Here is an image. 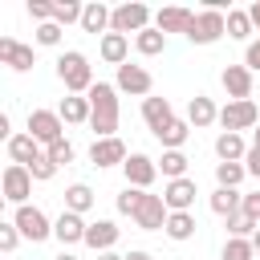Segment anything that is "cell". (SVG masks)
Returning <instances> with one entry per match:
<instances>
[{
	"mask_svg": "<svg viewBox=\"0 0 260 260\" xmlns=\"http://www.w3.org/2000/svg\"><path fill=\"white\" fill-rule=\"evenodd\" d=\"M223 228H228V240H252L260 223H256L252 215H244V211H236L232 219H223Z\"/></svg>",
	"mask_w": 260,
	"mask_h": 260,
	"instance_id": "cell-34",
	"label": "cell"
},
{
	"mask_svg": "<svg viewBox=\"0 0 260 260\" xmlns=\"http://www.w3.org/2000/svg\"><path fill=\"white\" fill-rule=\"evenodd\" d=\"M240 211H244V215H252V219L260 223V191H256V195H244V203H240Z\"/></svg>",
	"mask_w": 260,
	"mask_h": 260,
	"instance_id": "cell-44",
	"label": "cell"
},
{
	"mask_svg": "<svg viewBox=\"0 0 260 260\" xmlns=\"http://www.w3.org/2000/svg\"><path fill=\"white\" fill-rule=\"evenodd\" d=\"M122 171H126V187H138V191H146V187L158 179V162H154L150 154H138V150L122 162Z\"/></svg>",
	"mask_w": 260,
	"mask_h": 260,
	"instance_id": "cell-12",
	"label": "cell"
},
{
	"mask_svg": "<svg viewBox=\"0 0 260 260\" xmlns=\"http://www.w3.org/2000/svg\"><path fill=\"white\" fill-rule=\"evenodd\" d=\"M252 146H260V126H256V130H252Z\"/></svg>",
	"mask_w": 260,
	"mask_h": 260,
	"instance_id": "cell-52",
	"label": "cell"
},
{
	"mask_svg": "<svg viewBox=\"0 0 260 260\" xmlns=\"http://www.w3.org/2000/svg\"><path fill=\"white\" fill-rule=\"evenodd\" d=\"M142 195H146V191H138V187H122V191H118V199H114V207H118L122 215H130V219H134V211L142 207Z\"/></svg>",
	"mask_w": 260,
	"mask_h": 260,
	"instance_id": "cell-36",
	"label": "cell"
},
{
	"mask_svg": "<svg viewBox=\"0 0 260 260\" xmlns=\"http://www.w3.org/2000/svg\"><path fill=\"white\" fill-rule=\"evenodd\" d=\"M219 126H223L228 134L256 130V126H260V110H256V102H228V106L219 110Z\"/></svg>",
	"mask_w": 260,
	"mask_h": 260,
	"instance_id": "cell-5",
	"label": "cell"
},
{
	"mask_svg": "<svg viewBox=\"0 0 260 260\" xmlns=\"http://www.w3.org/2000/svg\"><path fill=\"white\" fill-rule=\"evenodd\" d=\"M28 134H32L41 146H53V142L65 138V122H61L57 110H32V114H28Z\"/></svg>",
	"mask_w": 260,
	"mask_h": 260,
	"instance_id": "cell-8",
	"label": "cell"
},
{
	"mask_svg": "<svg viewBox=\"0 0 260 260\" xmlns=\"http://www.w3.org/2000/svg\"><path fill=\"white\" fill-rule=\"evenodd\" d=\"M32 175H28V167H16V162H8L4 167V175H0V187H4V199L12 203V207H24L28 203V195H32Z\"/></svg>",
	"mask_w": 260,
	"mask_h": 260,
	"instance_id": "cell-6",
	"label": "cell"
},
{
	"mask_svg": "<svg viewBox=\"0 0 260 260\" xmlns=\"http://www.w3.org/2000/svg\"><path fill=\"white\" fill-rule=\"evenodd\" d=\"M53 260H77V256H73V252H65V248H61V252H57V256H53Z\"/></svg>",
	"mask_w": 260,
	"mask_h": 260,
	"instance_id": "cell-50",
	"label": "cell"
},
{
	"mask_svg": "<svg viewBox=\"0 0 260 260\" xmlns=\"http://www.w3.org/2000/svg\"><path fill=\"white\" fill-rule=\"evenodd\" d=\"M142 122L150 126V134H158V130H167L171 122H175V110H171V102L167 98H142Z\"/></svg>",
	"mask_w": 260,
	"mask_h": 260,
	"instance_id": "cell-18",
	"label": "cell"
},
{
	"mask_svg": "<svg viewBox=\"0 0 260 260\" xmlns=\"http://www.w3.org/2000/svg\"><path fill=\"white\" fill-rule=\"evenodd\" d=\"M57 77H61L65 93H81V98L98 85V81H93V65H89V57L77 53V49H65V53L57 57Z\"/></svg>",
	"mask_w": 260,
	"mask_h": 260,
	"instance_id": "cell-2",
	"label": "cell"
},
{
	"mask_svg": "<svg viewBox=\"0 0 260 260\" xmlns=\"http://www.w3.org/2000/svg\"><path fill=\"white\" fill-rule=\"evenodd\" d=\"M126 158H130V150H126L122 138H93V146H89V162H93L98 171H106V167H122Z\"/></svg>",
	"mask_w": 260,
	"mask_h": 260,
	"instance_id": "cell-11",
	"label": "cell"
},
{
	"mask_svg": "<svg viewBox=\"0 0 260 260\" xmlns=\"http://www.w3.org/2000/svg\"><path fill=\"white\" fill-rule=\"evenodd\" d=\"M134 49H138L142 57H158V53L167 49V32H158V28L150 24V28H142V32L134 37Z\"/></svg>",
	"mask_w": 260,
	"mask_h": 260,
	"instance_id": "cell-31",
	"label": "cell"
},
{
	"mask_svg": "<svg viewBox=\"0 0 260 260\" xmlns=\"http://www.w3.org/2000/svg\"><path fill=\"white\" fill-rule=\"evenodd\" d=\"M244 175H248V167H244V162H215V183H219V187H232V191H240Z\"/></svg>",
	"mask_w": 260,
	"mask_h": 260,
	"instance_id": "cell-33",
	"label": "cell"
},
{
	"mask_svg": "<svg viewBox=\"0 0 260 260\" xmlns=\"http://www.w3.org/2000/svg\"><path fill=\"white\" fill-rule=\"evenodd\" d=\"M0 61L8 65V69H16V73H28L37 61H32V45H20V41H12V37H0Z\"/></svg>",
	"mask_w": 260,
	"mask_h": 260,
	"instance_id": "cell-17",
	"label": "cell"
},
{
	"mask_svg": "<svg viewBox=\"0 0 260 260\" xmlns=\"http://www.w3.org/2000/svg\"><path fill=\"white\" fill-rule=\"evenodd\" d=\"M244 167H248V175H256V179H260V146H248V154H244Z\"/></svg>",
	"mask_w": 260,
	"mask_h": 260,
	"instance_id": "cell-45",
	"label": "cell"
},
{
	"mask_svg": "<svg viewBox=\"0 0 260 260\" xmlns=\"http://www.w3.org/2000/svg\"><path fill=\"white\" fill-rule=\"evenodd\" d=\"M41 154H45V146H41V142H37V138H32L28 130H24V134H12V138H8V158H12L16 167H32V162H37Z\"/></svg>",
	"mask_w": 260,
	"mask_h": 260,
	"instance_id": "cell-19",
	"label": "cell"
},
{
	"mask_svg": "<svg viewBox=\"0 0 260 260\" xmlns=\"http://www.w3.org/2000/svg\"><path fill=\"white\" fill-rule=\"evenodd\" d=\"M228 37H232V41H248V37H252V16H248V8H232V12H228Z\"/></svg>",
	"mask_w": 260,
	"mask_h": 260,
	"instance_id": "cell-35",
	"label": "cell"
},
{
	"mask_svg": "<svg viewBox=\"0 0 260 260\" xmlns=\"http://www.w3.org/2000/svg\"><path fill=\"white\" fill-rule=\"evenodd\" d=\"M110 16H114V8H106L102 0H89V4H85V12H81V28H85V32H102V37H106V32H110Z\"/></svg>",
	"mask_w": 260,
	"mask_h": 260,
	"instance_id": "cell-25",
	"label": "cell"
},
{
	"mask_svg": "<svg viewBox=\"0 0 260 260\" xmlns=\"http://www.w3.org/2000/svg\"><path fill=\"white\" fill-rule=\"evenodd\" d=\"M195 195H199L195 179H171V183L162 187V203H167V211H191V207H195Z\"/></svg>",
	"mask_w": 260,
	"mask_h": 260,
	"instance_id": "cell-14",
	"label": "cell"
},
{
	"mask_svg": "<svg viewBox=\"0 0 260 260\" xmlns=\"http://www.w3.org/2000/svg\"><path fill=\"white\" fill-rule=\"evenodd\" d=\"M187 122H191V130H203V126L219 122V110H215V102H211L207 93H195V98L187 102Z\"/></svg>",
	"mask_w": 260,
	"mask_h": 260,
	"instance_id": "cell-23",
	"label": "cell"
},
{
	"mask_svg": "<svg viewBox=\"0 0 260 260\" xmlns=\"http://www.w3.org/2000/svg\"><path fill=\"white\" fill-rule=\"evenodd\" d=\"M85 98H89V106H93V114H89L93 138H118V85L98 81Z\"/></svg>",
	"mask_w": 260,
	"mask_h": 260,
	"instance_id": "cell-1",
	"label": "cell"
},
{
	"mask_svg": "<svg viewBox=\"0 0 260 260\" xmlns=\"http://www.w3.org/2000/svg\"><path fill=\"white\" fill-rule=\"evenodd\" d=\"M98 260H126V256H118V252H98Z\"/></svg>",
	"mask_w": 260,
	"mask_h": 260,
	"instance_id": "cell-49",
	"label": "cell"
},
{
	"mask_svg": "<svg viewBox=\"0 0 260 260\" xmlns=\"http://www.w3.org/2000/svg\"><path fill=\"white\" fill-rule=\"evenodd\" d=\"M187 134H191V122L187 118H175L167 130H158L154 138L162 142V150H183V142H187Z\"/></svg>",
	"mask_w": 260,
	"mask_h": 260,
	"instance_id": "cell-30",
	"label": "cell"
},
{
	"mask_svg": "<svg viewBox=\"0 0 260 260\" xmlns=\"http://www.w3.org/2000/svg\"><path fill=\"white\" fill-rule=\"evenodd\" d=\"M114 85H118V93H130V98H150L154 77H150V69H146V65H130V61H126V65L118 69Z\"/></svg>",
	"mask_w": 260,
	"mask_h": 260,
	"instance_id": "cell-9",
	"label": "cell"
},
{
	"mask_svg": "<svg viewBox=\"0 0 260 260\" xmlns=\"http://www.w3.org/2000/svg\"><path fill=\"white\" fill-rule=\"evenodd\" d=\"M98 57L106 61V65H126L130 61V37H122V32H106L102 41H98Z\"/></svg>",
	"mask_w": 260,
	"mask_h": 260,
	"instance_id": "cell-21",
	"label": "cell"
},
{
	"mask_svg": "<svg viewBox=\"0 0 260 260\" xmlns=\"http://www.w3.org/2000/svg\"><path fill=\"white\" fill-rule=\"evenodd\" d=\"M126 260H154L150 252H142V248H134V252H126Z\"/></svg>",
	"mask_w": 260,
	"mask_h": 260,
	"instance_id": "cell-48",
	"label": "cell"
},
{
	"mask_svg": "<svg viewBox=\"0 0 260 260\" xmlns=\"http://www.w3.org/2000/svg\"><path fill=\"white\" fill-rule=\"evenodd\" d=\"M244 65H248L252 73L260 69V37H256V41H248V49H244Z\"/></svg>",
	"mask_w": 260,
	"mask_h": 260,
	"instance_id": "cell-43",
	"label": "cell"
},
{
	"mask_svg": "<svg viewBox=\"0 0 260 260\" xmlns=\"http://www.w3.org/2000/svg\"><path fill=\"white\" fill-rule=\"evenodd\" d=\"M118 236H122V228H118L114 219H93V223L85 228V248H93V252H114Z\"/></svg>",
	"mask_w": 260,
	"mask_h": 260,
	"instance_id": "cell-16",
	"label": "cell"
},
{
	"mask_svg": "<svg viewBox=\"0 0 260 260\" xmlns=\"http://www.w3.org/2000/svg\"><path fill=\"white\" fill-rule=\"evenodd\" d=\"M12 223H16V228H20V236H24V240H32V244H41V240H49V236H53L49 215H45L41 207H32V203L16 207V211H12Z\"/></svg>",
	"mask_w": 260,
	"mask_h": 260,
	"instance_id": "cell-7",
	"label": "cell"
},
{
	"mask_svg": "<svg viewBox=\"0 0 260 260\" xmlns=\"http://www.w3.org/2000/svg\"><path fill=\"white\" fill-rule=\"evenodd\" d=\"M142 28H150V8L146 4H138V0H126V4H118L114 8V16H110V32H122V37H138Z\"/></svg>",
	"mask_w": 260,
	"mask_h": 260,
	"instance_id": "cell-4",
	"label": "cell"
},
{
	"mask_svg": "<svg viewBox=\"0 0 260 260\" xmlns=\"http://www.w3.org/2000/svg\"><path fill=\"white\" fill-rule=\"evenodd\" d=\"M0 138H4V142L12 138V118H8V114H0Z\"/></svg>",
	"mask_w": 260,
	"mask_h": 260,
	"instance_id": "cell-46",
	"label": "cell"
},
{
	"mask_svg": "<svg viewBox=\"0 0 260 260\" xmlns=\"http://www.w3.org/2000/svg\"><path fill=\"white\" fill-rule=\"evenodd\" d=\"M45 154H49V158H53V167L61 171V167H69V162H73V154H77V150H73V142H69V138H61V142L45 146Z\"/></svg>",
	"mask_w": 260,
	"mask_h": 260,
	"instance_id": "cell-39",
	"label": "cell"
},
{
	"mask_svg": "<svg viewBox=\"0 0 260 260\" xmlns=\"http://www.w3.org/2000/svg\"><path fill=\"white\" fill-rule=\"evenodd\" d=\"M24 236H20V228L8 219V223H0V252H16V244H20Z\"/></svg>",
	"mask_w": 260,
	"mask_h": 260,
	"instance_id": "cell-40",
	"label": "cell"
},
{
	"mask_svg": "<svg viewBox=\"0 0 260 260\" xmlns=\"http://www.w3.org/2000/svg\"><path fill=\"white\" fill-rule=\"evenodd\" d=\"M252 248H256V256H260V228H256V236H252Z\"/></svg>",
	"mask_w": 260,
	"mask_h": 260,
	"instance_id": "cell-51",
	"label": "cell"
},
{
	"mask_svg": "<svg viewBox=\"0 0 260 260\" xmlns=\"http://www.w3.org/2000/svg\"><path fill=\"white\" fill-rule=\"evenodd\" d=\"M81 12H85V4H77V0H53V20H57L61 28L81 24Z\"/></svg>",
	"mask_w": 260,
	"mask_h": 260,
	"instance_id": "cell-32",
	"label": "cell"
},
{
	"mask_svg": "<svg viewBox=\"0 0 260 260\" xmlns=\"http://www.w3.org/2000/svg\"><path fill=\"white\" fill-rule=\"evenodd\" d=\"M215 154H219V162H244V154H248L244 134H228V130H219V134H215Z\"/></svg>",
	"mask_w": 260,
	"mask_h": 260,
	"instance_id": "cell-24",
	"label": "cell"
},
{
	"mask_svg": "<svg viewBox=\"0 0 260 260\" xmlns=\"http://www.w3.org/2000/svg\"><path fill=\"white\" fill-rule=\"evenodd\" d=\"M248 16H252V28H260V0H256V4H248Z\"/></svg>",
	"mask_w": 260,
	"mask_h": 260,
	"instance_id": "cell-47",
	"label": "cell"
},
{
	"mask_svg": "<svg viewBox=\"0 0 260 260\" xmlns=\"http://www.w3.org/2000/svg\"><path fill=\"white\" fill-rule=\"evenodd\" d=\"M57 114H61V122H65V126H89V114H93V106H89V98H81V93H69V98H61Z\"/></svg>",
	"mask_w": 260,
	"mask_h": 260,
	"instance_id": "cell-22",
	"label": "cell"
},
{
	"mask_svg": "<svg viewBox=\"0 0 260 260\" xmlns=\"http://www.w3.org/2000/svg\"><path fill=\"white\" fill-rule=\"evenodd\" d=\"M89 207H93V187H89V183H69V187H65V211L85 215Z\"/></svg>",
	"mask_w": 260,
	"mask_h": 260,
	"instance_id": "cell-29",
	"label": "cell"
},
{
	"mask_svg": "<svg viewBox=\"0 0 260 260\" xmlns=\"http://www.w3.org/2000/svg\"><path fill=\"white\" fill-rule=\"evenodd\" d=\"M191 20H195V12H191V8H179V4L154 12V28H158V32H183V37H187Z\"/></svg>",
	"mask_w": 260,
	"mask_h": 260,
	"instance_id": "cell-20",
	"label": "cell"
},
{
	"mask_svg": "<svg viewBox=\"0 0 260 260\" xmlns=\"http://www.w3.org/2000/svg\"><path fill=\"white\" fill-rule=\"evenodd\" d=\"M61 32H65V28H61L57 20H45V24H37V32H32V37H37V45L57 49V45H61Z\"/></svg>",
	"mask_w": 260,
	"mask_h": 260,
	"instance_id": "cell-38",
	"label": "cell"
},
{
	"mask_svg": "<svg viewBox=\"0 0 260 260\" xmlns=\"http://www.w3.org/2000/svg\"><path fill=\"white\" fill-rule=\"evenodd\" d=\"M219 260H256V248H252V240H228Z\"/></svg>",
	"mask_w": 260,
	"mask_h": 260,
	"instance_id": "cell-37",
	"label": "cell"
},
{
	"mask_svg": "<svg viewBox=\"0 0 260 260\" xmlns=\"http://www.w3.org/2000/svg\"><path fill=\"white\" fill-rule=\"evenodd\" d=\"M167 215H171V211H167L162 195H150V191H146V195H142V207L134 211V228H138V232H162V228H167Z\"/></svg>",
	"mask_w": 260,
	"mask_h": 260,
	"instance_id": "cell-10",
	"label": "cell"
},
{
	"mask_svg": "<svg viewBox=\"0 0 260 260\" xmlns=\"http://www.w3.org/2000/svg\"><path fill=\"white\" fill-rule=\"evenodd\" d=\"M154 162H158V175L171 183V179H187V162L191 158L183 150H162V158H154Z\"/></svg>",
	"mask_w": 260,
	"mask_h": 260,
	"instance_id": "cell-28",
	"label": "cell"
},
{
	"mask_svg": "<svg viewBox=\"0 0 260 260\" xmlns=\"http://www.w3.org/2000/svg\"><path fill=\"white\" fill-rule=\"evenodd\" d=\"M85 215H77V211H61L57 219H53V240H61V248H69V244H85Z\"/></svg>",
	"mask_w": 260,
	"mask_h": 260,
	"instance_id": "cell-15",
	"label": "cell"
},
{
	"mask_svg": "<svg viewBox=\"0 0 260 260\" xmlns=\"http://www.w3.org/2000/svg\"><path fill=\"white\" fill-rule=\"evenodd\" d=\"M223 32H228V12L203 8V12H195V20H191V28H187V41H191V45H215Z\"/></svg>",
	"mask_w": 260,
	"mask_h": 260,
	"instance_id": "cell-3",
	"label": "cell"
},
{
	"mask_svg": "<svg viewBox=\"0 0 260 260\" xmlns=\"http://www.w3.org/2000/svg\"><path fill=\"white\" fill-rule=\"evenodd\" d=\"M28 175H32L37 183H49V179L57 175V167H53V158H49V154H41V158H37V162L28 167Z\"/></svg>",
	"mask_w": 260,
	"mask_h": 260,
	"instance_id": "cell-41",
	"label": "cell"
},
{
	"mask_svg": "<svg viewBox=\"0 0 260 260\" xmlns=\"http://www.w3.org/2000/svg\"><path fill=\"white\" fill-rule=\"evenodd\" d=\"M28 16H32L37 24L53 20V4H49V0H28Z\"/></svg>",
	"mask_w": 260,
	"mask_h": 260,
	"instance_id": "cell-42",
	"label": "cell"
},
{
	"mask_svg": "<svg viewBox=\"0 0 260 260\" xmlns=\"http://www.w3.org/2000/svg\"><path fill=\"white\" fill-rule=\"evenodd\" d=\"M223 89H228V102H252V69L248 65H228L219 73Z\"/></svg>",
	"mask_w": 260,
	"mask_h": 260,
	"instance_id": "cell-13",
	"label": "cell"
},
{
	"mask_svg": "<svg viewBox=\"0 0 260 260\" xmlns=\"http://www.w3.org/2000/svg\"><path fill=\"white\" fill-rule=\"evenodd\" d=\"M195 228H199V223H195V211H171L162 232H167V240L183 244V240H191V236H195Z\"/></svg>",
	"mask_w": 260,
	"mask_h": 260,
	"instance_id": "cell-27",
	"label": "cell"
},
{
	"mask_svg": "<svg viewBox=\"0 0 260 260\" xmlns=\"http://www.w3.org/2000/svg\"><path fill=\"white\" fill-rule=\"evenodd\" d=\"M240 203H244V195H240V191H232V187H215V191H211V199H207V207H211L219 219H232V215L240 211Z\"/></svg>",
	"mask_w": 260,
	"mask_h": 260,
	"instance_id": "cell-26",
	"label": "cell"
}]
</instances>
